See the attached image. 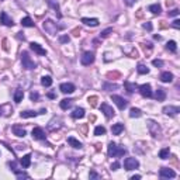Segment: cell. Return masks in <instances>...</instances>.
<instances>
[{
    "mask_svg": "<svg viewBox=\"0 0 180 180\" xmlns=\"http://www.w3.org/2000/svg\"><path fill=\"white\" fill-rule=\"evenodd\" d=\"M125 148H121V146H117L114 142H110V145H108V151H107V154H108V156H113V158H118V156H122V155H125Z\"/></svg>",
    "mask_w": 180,
    "mask_h": 180,
    "instance_id": "1",
    "label": "cell"
},
{
    "mask_svg": "<svg viewBox=\"0 0 180 180\" xmlns=\"http://www.w3.org/2000/svg\"><path fill=\"white\" fill-rule=\"evenodd\" d=\"M146 127H148L149 132H151V135L154 136V138H158V136L162 134V129H161V127H159V124L156 121H154V120H148Z\"/></svg>",
    "mask_w": 180,
    "mask_h": 180,
    "instance_id": "2",
    "label": "cell"
},
{
    "mask_svg": "<svg viewBox=\"0 0 180 180\" xmlns=\"http://www.w3.org/2000/svg\"><path fill=\"white\" fill-rule=\"evenodd\" d=\"M42 27H44L45 33H48L49 35H56V34H58L59 27L56 26V23H54L52 20H45Z\"/></svg>",
    "mask_w": 180,
    "mask_h": 180,
    "instance_id": "3",
    "label": "cell"
},
{
    "mask_svg": "<svg viewBox=\"0 0 180 180\" xmlns=\"http://www.w3.org/2000/svg\"><path fill=\"white\" fill-rule=\"evenodd\" d=\"M21 63H23V68H26V69H28V70H31V69H35V62H34L33 59L30 58V55H28V52H23L21 54Z\"/></svg>",
    "mask_w": 180,
    "mask_h": 180,
    "instance_id": "4",
    "label": "cell"
},
{
    "mask_svg": "<svg viewBox=\"0 0 180 180\" xmlns=\"http://www.w3.org/2000/svg\"><path fill=\"white\" fill-rule=\"evenodd\" d=\"M139 166V162L136 161L135 158H127L124 161V168L127 170H134V169H136Z\"/></svg>",
    "mask_w": 180,
    "mask_h": 180,
    "instance_id": "5",
    "label": "cell"
},
{
    "mask_svg": "<svg viewBox=\"0 0 180 180\" xmlns=\"http://www.w3.org/2000/svg\"><path fill=\"white\" fill-rule=\"evenodd\" d=\"M80 62H82V65H85V66L93 63L94 62V54H93V52H85L80 58Z\"/></svg>",
    "mask_w": 180,
    "mask_h": 180,
    "instance_id": "6",
    "label": "cell"
},
{
    "mask_svg": "<svg viewBox=\"0 0 180 180\" xmlns=\"http://www.w3.org/2000/svg\"><path fill=\"white\" fill-rule=\"evenodd\" d=\"M111 100H113L114 103L117 104V107L120 110H124L125 107H127V100L122 99L121 96H117V94H113L111 96Z\"/></svg>",
    "mask_w": 180,
    "mask_h": 180,
    "instance_id": "7",
    "label": "cell"
},
{
    "mask_svg": "<svg viewBox=\"0 0 180 180\" xmlns=\"http://www.w3.org/2000/svg\"><path fill=\"white\" fill-rule=\"evenodd\" d=\"M138 90H139V93L143 97H151L152 96V89H151V85H149V83H143V85L138 86Z\"/></svg>",
    "mask_w": 180,
    "mask_h": 180,
    "instance_id": "8",
    "label": "cell"
},
{
    "mask_svg": "<svg viewBox=\"0 0 180 180\" xmlns=\"http://www.w3.org/2000/svg\"><path fill=\"white\" fill-rule=\"evenodd\" d=\"M159 176H161L162 179H173V177L176 176V173L173 172L172 169H169V168H162V169L159 170Z\"/></svg>",
    "mask_w": 180,
    "mask_h": 180,
    "instance_id": "9",
    "label": "cell"
},
{
    "mask_svg": "<svg viewBox=\"0 0 180 180\" xmlns=\"http://www.w3.org/2000/svg\"><path fill=\"white\" fill-rule=\"evenodd\" d=\"M0 23H2L3 26H7V27H13V26H14L13 19L9 17V14L6 13V11H2V14H0Z\"/></svg>",
    "mask_w": 180,
    "mask_h": 180,
    "instance_id": "10",
    "label": "cell"
},
{
    "mask_svg": "<svg viewBox=\"0 0 180 180\" xmlns=\"http://www.w3.org/2000/svg\"><path fill=\"white\" fill-rule=\"evenodd\" d=\"M100 108H101V111L104 113V115H106L107 118H111V117H114V115H115V111L113 110V107H110L107 103H103Z\"/></svg>",
    "mask_w": 180,
    "mask_h": 180,
    "instance_id": "11",
    "label": "cell"
},
{
    "mask_svg": "<svg viewBox=\"0 0 180 180\" xmlns=\"http://www.w3.org/2000/svg\"><path fill=\"white\" fill-rule=\"evenodd\" d=\"M59 89H61V92L63 94H70V93L75 92V85L73 83H62L59 86Z\"/></svg>",
    "mask_w": 180,
    "mask_h": 180,
    "instance_id": "12",
    "label": "cell"
},
{
    "mask_svg": "<svg viewBox=\"0 0 180 180\" xmlns=\"http://www.w3.org/2000/svg\"><path fill=\"white\" fill-rule=\"evenodd\" d=\"M45 132H44V129L42 128H40V127H35V128L33 129V138L34 139H38V141H41V139H45Z\"/></svg>",
    "mask_w": 180,
    "mask_h": 180,
    "instance_id": "13",
    "label": "cell"
},
{
    "mask_svg": "<svg viewBox=\"0 0 180 180\" xmlns=\"http://www.w3.org/2000/svg\"><path fill=\"white\" fill-rule=\"evenodd\" d=\"M163 113L166 115H176V114L180 113V108L176 106H166V107H163Z\"/></svg>",
    "mask_w": 180,
    "mask_h": 180,
    "instance_id": "14",
    "label": "cell"
},
{
    "mask_svg": "<svg viewBox=\"0 0 180 180\" xmlns=\"http://www.w3.org/2000/svg\"><path fill=\"white\" fill-rule=\"evenodd\" d=\"M11 131H13V134H14L16 136H20V138H24V136L27 135L26 129L23 128V127H20V125H13Z\"/></svg>",
    "mask_w": 180,
    "mask_h": 180,
    "instance_id": "15",
    "label": "cell"
},
{
    "mask_svg": "<svg viewBox=\"0 0 180 180\" xmlns=\"http://www.w3.org/2000/svg\"><path fill=\"white\" fill-rule=\"evenodd\" d=\"M30 48L33 49L35 54H38V55H47V51H45L44 48L41 47L40 44H35V42H31L30 44Z\"/></svg>",
    "mask_w": 180,
    "mask_h": 180,
    "instance_id": "16",
    "label": "cell"
},
{
    "mask_svg": "<svg viewBox=\"0 0 180 180\" xmlns=\"http://www.w3.org/2000/svg\"><path fill=\"white\" fill-rule=\"evenodd\" d=\"M82 23H83L85 26H90V27L99 26V20L97 19H87V17H83V19H82Z\"/></svg>",
    "mask_w": 180,
    "mask_h": 180,
    "instance_id": "17",
    "label": "cell"
},
{
    "mask_svg": "<svg viewBox=\"0 0 180 180\" xmlns=\"http://www.w3.org/2000/svg\"><path fill=\"white\" fill-rule=\"evenodd\" d=\"M83 117H85V110L82 107H76L73 110V113H72V118L77 120V118H83Z\"/></svg>",
    "mask_w": 180,
    "mask_h": 180,
    "instance_id": "18",
    "label": "cell"
},
{
    "mask_svg": "<svg viewBox=\"0 0 180 180\" xmlns=\"http://www.w3.org/2000/svg\"><path fill=\"white\" fill-rule=\"evenodd\" d=\"M122 131H124V125H122L121 122H118V124H114L113 127H111V132H113L114 135H120Z\"/></svg>",
    "mask_w": 180,
    "mask_h": 180,
    "instance_id": "19",
    "label": "cell"
},
{
    "mask_svg": "<svg viewBox=\"0 0 180 180\" xmlns=\"http://www.w3.org/2000/svg\"><path fill=\"white\" fill-rule=\"evenodd\" d=\"M68 143H69L70 146H73V148H76V149H80L83 145H82V142H79V141L76 139V138H73V136H69L68 138Z\"/></svg>",
    "mask_w": 180,
    "mask_h": 180,
    "instance_id": "20",
    "label": "cell"
},
{
    "mask_svg": "<svg viewBox=\"0 0 180 180\" xmlns=\"http://www.w3.org/2000/svg\"><path fill=\"white\" fill-rule=\"evenodd\" d=\"M161 80L163 82V83H170V82L173 80V75L170 73V72H163V73L161 75Z\"/></svg>",
    "mask_w": 180,
    "mask_h": 180,
    "instance_id": "21",
    "label": "cell"
},
{
    "mask_svg": "<svg viewBox=\"0 0 180 180\" xmlns=\"http://www.w3.org/2000/svg\"><path fill=\"white\" fill-rule=\"evenodd\" d=\"M20 163H21L23 168H28L31 165V155H24L21 159H20Z\"/></svg>",
    "mask_w": 180,
    "mask_h": 180,
    "instance_id": "22",
    "label": "cell"
},
{
    "mask_svg": "<svg viewBox=\"0 0 180 180\" xmlns=\"http://www.w3.org/2000/svg\"><path fill=\"white\" fill-rule=\"evenodd\" d=\"M72 103H73V100H72V99H63L62 101L59 103V106H61L62 110H68V108L72 106Z\"/></svg>",
    "mask_w": 180,
    "mask_h": 180,
    "instance_id": "23",
    "label": "cell"
},
{
    "mask_svg": "<svg viewBox=\"0 0 180 180\" xmlns=\"http://www.w3.org/2000/svg\"><path fill=\"white\" fill-rule=\"evenodd\" d=\"M148 10L151 11V13H154V14H161V11H162V7H161V4L155 3V4H151V6H149V7H148Z\"/></svg>",
    "mask_w": 180,
    "mask_h": 180,
    "instance_id": "24",
    "label": "cell"
},
{
    "mask_svg": "<svg viewBox=\"0 0 180 180\" xmlns=\"http://www.w3.org/2000/svg\"><path fill=\"white\" fill-rule=\"evenodd\" d=\"M156 99L159 100V101H163V100L166 99V90L165 89H162V87H159L158 90H156Z\"/></svg>",
    "mask_w": 180,
    "mask_h": 180,
    "instance_id": "25",
    "label": "cell"
},
{
    "mask_svg": "<svg viewBox=\"0 0 180 180\" xmlns=\"http://www.w3.org/2000/svg\"><path fill=\"white\" fill-rule=\"evenodd\" d=\"M23 97H24V92H23L21 89H17L14 92V101L16 103H21Z\"/></svg>",
    "mask_w": 180,
    "mask_h": 180,
    "instance_id": "26",
    "label": "cell"
},
{
    "mask_svg": "<svg viewBox=\"0 0 180 180\" xmlns=\"http://www.w3.org/2000/svg\"><path fill=\"white\" fill-rule=\"evenodd\" d=\"M103 89L104 90H107V92H111V90H118L120 89V86L118 85H115V83H104L103 85Z\"/></svg>",
    "mask_w": 180,
    "mask_h": 180,
    "instance_id": "27",
    "label": "cell"
},
{
    "mask_svg": "<svg viewBox=\"0 0 180 180\" xmlns=\"http://www.w3.org/2000/svg\"><path fill=\"white\" fill-rule=\"evenodd\" d=\"M41 85L44 86V87H49L52 85V77L51 76H42L41 79Z\"/></svg>",
    "mask_w": 180,
    "mask_h": 180,
    "instance_id": "28",
    "label": "cell"
},
{
    "mask_svg": "<svg viewBox=\"0 0 180 180\" xmlns=\"http://www.w3.org/2000/svg\"><path fill=\"white\" fill-rule=\"evenodd\" d=\"M37 114L38 113H35V111H33V110H27V111H23L20 115H21L23 118H31V117H37Z\"/></svg>",
    "mask_w": 180,
    "mask_h": 180,
    "instance_id": "29",
    "label": "cell"
},
{
    "mask_svg": "<svg viewBox=\"0 0 180 180\" xmlns=\"http://www.w3.org/2000/svg\"><path fill=\"white\" fill-rule=\"evenodd\" d=\"M141 115H142V113H141L139 108H131L129 110V117L131 118H139Z\"/></svg>",
    "mask_w": 180,
    "mask_h": 180,
    "instance_id": "30",
    "label": "cell"
},
{
    "mask_svg": "<svg viewBox=\"0 0 180 180\" xmlns=\"http://www.w3.org/2000/svg\"><path fill=\"white\" fill-rule=\"evenodd\" d=\"M170 155V149L169 148H163V149H161V152H159V158L161 159H168Z\"/></svg>",
    "mask_w": 180,
    "mask_h": 180,
    "instance_id": "31",
    "label": "cell"
},
{
    "mask_svg": "<svg viewBox=\"0 0 180 180\" xmlns=\"http://www.w3.org/2000/svg\"><path fill=\"white\" fill-rule=\"evenodd\" d=\"M21 26L23 27H34V21L30 17H24L21 19Z\"/></svg>",
    "mask_w": 180,
    "mask_h": 180,
    "instance_id": "32",
    "label": "cell"
},
{
    "mask_svg": "<svg viewBox=\"0 0 180 180\" xmlns=\"http://www.w3.org/2000/svg\"><path fill=\"white\" fill-rule=\"evenodd\" d=\"M124 86L127 87V92L128 93H132V92H135V89H138V86L135 83H129V82H125Z\"/></svg>",
    "mask_w": 180,
    "mask_h": 180,
    "instance_id": "33",
    "label": "cell"
},
{
    "mask_svg": "<svg viewBox=\"0 0 180 180\" xmlns=\"http://www.w3.org/2000/svg\"><path fill=\"white\" fill-rule=\"evenodd\" d=\"M136 70H138V73L139 75H145V73H149V69H148L145 65H142V63H139L138 66H136Z\"/></svg>",
    "mask_w": 180,
    "mask_h": 180,
    "instance_id": "34",
    "label": "cell"
},
{
    "mask_svg": "<svg viewBox=\"0 0 180 180\" xmlns=\"http://www.w3.org/2000/svg\"><path fill=\"white\" fill-rule=\"evenodd\" d=\"M166 48H168L170 52H176L177 51V45H176L175 41H169V42L166 44Z\"/></svg>",
    "mask_w": 180,
    "mask_h": 180,
    "instance_id": "35",
    "label": "cell"
},
{
    "mask_svg": "<svg viewBox=\"0 0 180 180\" xmlns=\"http://www.w3.org/2000/svg\"><path fill=\"white\" fill-rule=\"evenodd\" d=\"M106 134V128L104 127H96L94 128V135H97V136H100V135H104Z\"/></svg>",
    "mask_w": 180,
    "mask_h": 180,
    "instance_id": "36",
    "label": "cell"
},
{
    "mask_svg": "<svg viewBox=\"0 0 180 180\" xmlns=\"http://www.w3.org/2000/svg\"><path fill=\"white\" fill-rule=\"evenodd\" d=\"M111 33H113V28H106L104 31H101V33H100V38H107Z\"/></svg>",
    "mask_w": 180,
    "mask_h": 180,
    "instance_id": "37",
    "label": "cell"
},
{
    "mask_svg": "<svg viewBox=\"0 0 180 180\" xmlns=\"http://www.w3.org/2000/svg\"><path fill=\"white\" fill-rule=\"evenodd\" d=\"M16 172V176L19 177V179H28V175L24 172H19V170H14Z\"/></svg>",
    "mask_w": 180,
    "mask_h": 180,
    "instance_id": "38",
    "label": "cell"
},
{
    "mask_svg": "<svg viewBox=\"0 0 180 180\" xmlns=\"http://www.w3.org/2000/svg\"><path fill=\"white\" fill-rule=\"evenodd\" d=\"M69 41H70V38L68 37V35H62V37H59V42H61V44H68Z\"/></svg>",
    "mask_w": 180,
    "mask_h": 180,
    "instance_id": "39",
    "label": "cell"
},
{
    "mask_svg": "<svg viewBox=\"0 0 180 180\" xmlns=\"http://www.w3.org/2000/svg\"><path fill=\"white\" fill-rule=\"evenodd\" d=\"M96 101H97V97H96V96H92V97H89V103L92 104V107H96V106H97V103H96Z\"/></svg>",
    "mask_w": 180,
    "mask_h": 180,
    "instance_id": "40",
    "label": "cell"
},
{
    "mask_svg": "<svg viewBox=\"0 0 180 180\" xmlns=\"http://www.w3.org/2000/svg\"><path fill=\"white\" fill-rule=\"evenodd\" d=\"M152 63H154V66H158V68L163 66V61H161V59H154Z\"/></svg>",
    "mask_w": 180,
    "mask_h": 180,
    "instance_id": "41",
    "label": "cell"
},
{
    "mask_svg": "<svg viewBox=\"0 0 180 180\" xmlns=\"http://www.w3.org/2000/svg\"><path fill=\"white\" fill-rule=\"evenodd\" d=\"M179 13H180V11L177 10V9H175V10L169 11V17H176V16H179Z\"/></svg>",
    "mask_w": 180,
    "mask_h": 180,
    "instance_id": "42",
    "label": "cell"
},
{
    "mask_svg": "<svg viewBox=\"0 0 180 180\" xmlns=\"http://www.w3.org/2000/svg\"><path fill=\"white\" fill-rule=\"evenodd\" d=\"M30 99L33 100V101H35V100H38V93L37 92H33L31 94H30Z\"/></svg>",
    "mask_w": 180,
    "mask_h": 180,
    "instance_id": "43",
    "label": "cell"
},
{
    "mask_svg": "<svg viewBox=\"0 0 180 180\" xmlns=\"http://www.w3.org/2000/svg\"><path fill=\"white\" fill-rule=\"evenodd\" d=\"M89 177H90V179H100V176H99V175H97V173H96V172H93V170H92V172H90V175H89Z\"/></svg>",
    "mask_w": 180,
    "mask_h": 180,
    "instance_id": "44",
    "label": "cell"
},
{
    "mask_svg": "<svg viewBox=\"0 0 180 180\" xmlns=\"http://www.w3.org/2000/svg\"><path fill=\"white\" fill-rule=\"evenodd\" d=\"M117 169H120V163H118V162L111 163V170H117Z\"/></svg>",
    "mask_w": 180,
    "mask_h": 180,
    "instance_id": "45",
    "label": "cell"
},
{
    "mask_svg": "<svg viewBox=\"0 0 180 180\" xmlns=\"http://www.w3.org/2000/svg\"><path fill=\"white\" fill-rule=\"evenodd\" d=\"M143 28L148 30V31H152V24L151 23H143Z\"/></svg>",
    "mask_w": 180,
    "mask_h": 180,
    "instance_id": "46",
    "label": "cell"
},
{
    "mask_svg": "<svg viewBox=\"0 0 180 180\" xmlns=\"http://www.w3.org/2000/svg\"><path fill=\"white\" fill-rule=\"evenodd\" d=\"M172 26L175 27V28H177V30H179V28H180V20H175V21L172 23Z\"/></svg>",
    "mask_w": 180,
    "mask_h": 180,
    "instance_id": "47",
    "label": "cell"
},
{
    "mask_svg": "<svg viewBox=\"0 0 180 180\" xmlns=\"http://www.w3.org/2000/svg\"><path fill=\"white\" fill-rule=\"evenodd\" d=\"M135 2H136V0H124V3L127 4V6H134Z\"/></svg>",
    "mask_w": 180,
    "mask_h": 180,
    "instance_id": "48",
    "label": "cell"
},
{
    "mask_svg": "<svg viewBox=\"0 0 180 180\" xmlns=\"http://www.w3.org/2000/svg\"><path fill=\"white\" fill-rule=\"evenodd\" d=\"M48 97H49V99H55L56 96H55V93H48Z\"/></svg>",
    "mask_w": 180,
    "mask_h": 180,
    "instance_id": "49",
    "label": "cell"
},
{
    "mask_svg": "<svg viewBox=\"0 0 180 180\" xmlns=\"http://www.w3.org/2000/svg\"><path fill=\"white\" fill-rule=\"evenodd\" d=\"M138 179H141V176H139V175H135V176H132V177H131V180H138Z\"/></svg>",
    "mask_w": 180,
    "mask_h": 180,
    "instance_id": "50",
    "label": "cell"
},
{
    "mask_svg": "<svg viewBox=\"0 0 180 180\" xmlns=\"http://www.w3.org/2000/svg\"><path fill=\"white\" fill-rule=\"evenodd\" d=\"M10 168H13V170H16V162H10Z\"/></svg>",
    "mask_w": 180,
    "mask_h": 180,
    "instance_id": "51",
    "label": "cell"
},
{
    "mask_svg": "<svg viewBox=\"0 0 180 180\" xmlns=\"http://www.w3.org/2000/svg\"><path fill=\"white\" fill-rule=\"evenodd\" d=\"M23 33H19V35H17V38H19V40H23L24 41V35H21Z\"/></svg>",
    "mask_w": 180,
    "mask_h": 180,
    "instance_id": "52",
    "label": "cell"
}]
</instances>
